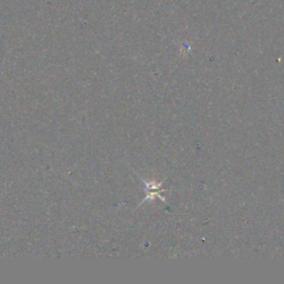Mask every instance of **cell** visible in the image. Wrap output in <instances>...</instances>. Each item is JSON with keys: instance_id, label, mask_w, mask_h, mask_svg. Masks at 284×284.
<instances>
[]
</instances>
